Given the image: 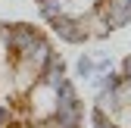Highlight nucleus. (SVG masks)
I'll list each match as a JSON object with an SVG mask.
<instances>
[{
    "mask_svg": "<svg viewBox=\"0 0 131 128\" xmlns=\"http://www.w3.org/2000/svg\"><path fill=\"white\" fill-rule=\"evenodd\" d=\"M75 72H78V78H94V59L91 56H78V62H75Z\"/></svg>",
    "mask_w": 131,
    "mask_h": 128,
    "instance_id": "7",
    "label": "nucleus"
},
{
    "mask_svg": "<svg viewBox=\"0 0 131 128\" xmlns=\"http://www.w3.org/2000/svg\"><path fill=\"white\" fill-rule=\"evenodd\" d=\"M41 78V81H47V84H50V88H59L62 81H66V78H69V69H66V59L53 50V56H50V62H47V69L38 75Z\"/></svg>",
    "mask_w": 131,
    "mask_h": 128,
    "instance_id": "3",
    "label": "nucleus"
},
{
    "mask_svg": "<svg viewBox=\"0 0 131 128\" xmlns=\"http://www.w3.org/2000/svg\"><path fill=\"white\" fill-rule=\"evenodd\" d=\"M38 13L50 22V19H56V16H62V3L59 0H38Z\"/></svg>",
    "mask_w": 131,
    "mask_h": 128,
    "instance_id": "5",
    "label": "nucleus"
},
{
    "mask_svg": "<svg viewBox=\"0 0 131 128\" xmlns=\"http://www.w3.org/2000/svg\"><path fill=\"white\" fill-rule=\"evenodd\" d=\"M122 78H125V81H131V53L128 56H122V72H119Z\"/></svg>",
    "mask_w": 131,
    "mask_h": 128,
    "instance_id": "9",
    "label": "nucleus"
},
{
    "mask_svg": "<svg viewBox=\"0 0 131 128\" xmlns=\"http://www.w3.org/2000/svg\"><path fill=\"white\" fill-rule=\"evenodd\" d=\"M128 6H131V0H128Z\"/></svg>",
    "mask_w": 131,
    "mask_h": 128,
    "instance_id": "10",
    "label": "nucleus"
},
{
    "mask_svg": "<svg viewBox=\"0 0 131 128\" xmlns=\"http://www.w3.org/2000/svg\"><path fill=\"white\" fill-rule=\"evenodd\" d=\"M91 125H94V128H122L112 116H106L103 109H97V106L91 109Z\"/></svg>",
    "mask_w": 131,
    "mask_h": 128,
    "instance_id": "6",
    "label": "nucleus"
},
{
    "mask_svg": "<svg viewBox=\"0 0 131 128\" xmlns=\"http://www.w3.org/2000/svg\"><path fill=\"white\" fill-rule=\"evenodd\" d=\"M47 25L53 28V35H59L62 41H69V44H84V41H91L88 31H84V25H81V19H75V16H56V19H50Z\"/></svg>",
    "mask_w": 131,
    "mask_h": 128,
    "instance_id": "2",
    "label": "nucleus"
},
{
    "mask_svg": "<svg viewBox=\"0 0 131 128\" xmlns=\"http://www.w3.org/2000/svg\"><path fill=\"white\" fill-rule=\"evenodd\" d=\"M91 59H94V75H103V72L112 69V56H109V53H97V56H91Z\"/></svg>",
    "mask_w": 131,
    "mask_h": 128,
    "instance_id": "8",
    "label": "nucleus"
},
{
    "mask_svg": "<svg viewBox=\"0 0 131 128\" xmlns=\"http://www.w3.org/2000/svg\"><path fill=\"white\" fill-rule=\"evenodd\" d=\"M38 35H41V31H38L35 25H28V22H9V38H6L9 53H13V56H22L28 47L38 41Z\"/></svg>",
    "mask_w": 131,
    "mask_h": 128,
    "instance_id": "1",
    "label": "nucleus"
},
{
    "mask_svg": "<svg viewBox=\"0 0 131 128\" xmlns=\"http://www.w3.org/2000/svg\"><path fill=\"white\" fill-rule=\"evenodd\" d=\"M116 91H119V88H116ZM116 91H94V94H97V103H94V106L103 109V113L112 116V119H116V113H119V94H116Z\"/></svg>",
    "mask_w": 131,
    "mask_h": 128,
    "instance_id": "4",
    "label": "nucleus"
}]
</instances>
